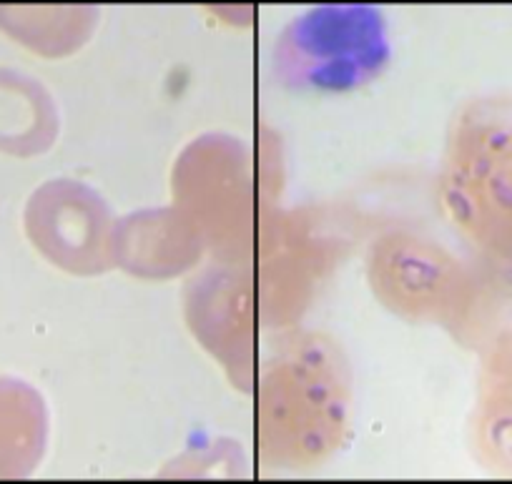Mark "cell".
I'll use <instances>...</instances> for the list:
<instances>
[{"label":"cell","instance_id":"1","mask_svg":"<svg viewBox=\"0 0 512 484\" xmlns=\"http://www.w3.org/2000/svg\"><path fill=\"white\" fill-rule=\"evenodd\" d=\"M287 91L342 96L377 81L392 61L390 26L367 3H322L287 23L274 46Z\"/></svg>","mask_w":512,"mask_h":484}]
</instances>
